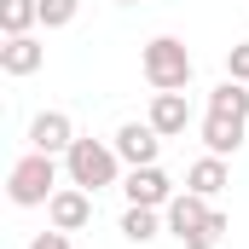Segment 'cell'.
<instances>
[{"label":"cell","mask_w":249,"mask_h":249,"mask_svg":"<svg viewBox=\"0 0 249 249\" xmlns=\"http://www.w3.org/2000/svg\"><path fill=\"white\" fill-rule=\"evenodd\" d=\"M249 133V87L244 81H220L214 93H209V116H203V145L214 151V157H232L238 145H244Z\"/></svg>","instance_id":"cell-1"},{"label":"cell","mask_w":249,"mask_h":249,"mask_svg":"<svg viewBox=\"0 0 249 249\" xmlns=\"http://www.w3.org/2000/svg\"><path fill=\"white\" fill-rule=\"evenodd\" d=\"M162 220H168V232L186 249H214L226 238V214L214 209V197H197V191H174V203L162 209Z\"/></svg>","instance_id":"cell-2"},{"label":"cell","mask_w":249,"mask_h":249,"mask_svg":"<svg viewBox=\"0 0 249 249\" xmlns=\"http://www.w3.org/2000/svg\"><path fill=\"white\" fill-rule=\"evenodd\" d=\"M64 174H70V186L81 191H99L116 186L122 180V157H116V145H105V139H75L70 151H64Z\"/></svg>","instance_id":"cell-3"},{"label":"cell","mask_w":249,"mask_h":249,"mask_svg":"<svg viewBox=\"0 0 249 249\" xmlns=\"http://www.w3.org/2000/svg\"><path fill=\"white\" fill-rule=\"evenodd\" d=\"M139 70H145V81L157 87V93H186L191 87V53L180 35H157V41H145V53H139Z\"/></svg>","instance_id":"cell-4"},{"label":"cell","mask_w":249,"mask_h":249,"mask_svg":"<svg viewBox=\"0 0 249 249\" xmlns=\"http://www.w3.org/2000/svg\"><path fill=\"white\" fill-rule=\"evenodd\" d=\"M53 191H58V157L29 151V157L12 162V174H6V197H12L18 209H47Z\"/></svg>","instance_id":"cell-5"},{"label":"cell","mask_w":249,"mask_h":249,"mask_svg":"<svg viewBox=\"0 0 249 249\" xmlns=\"http://www.w3.org/2000/svg\"><path fill=\"white\" fill-rule=\"evenodd\" d=\"M122 197L133 203V209H168L174 203V180L151 162V168H127L122 174Z\"/></svg>","instance_id":"cell-6"},{"label":"cell","mask_w":249,"mask_h":249,"mask_svg":"<svg viewBox=\"0 0 249 249\" xmlns=\"http://www.w3.org/2000/svg\"><path fill=\"white\" fill-rule=\"evenodd\" d=\"M110 145H116V157H122L127 168H151V162H157V151H162V133H157L151 122H122Z\"/></svg>","instance_id":"cell-7"},{"label":"cell","mask_w":249,"mask_h":249,"mask_svg":"<svg viewBox=\"0 0 249 249\" xmlns=\"http://www.w3.org/2000/svg\"><path fill=\"white\" fill-rule=\"evenodd\" d=\"M47 220H53L58 232H81V226L93 220V191L58 186V191H53V203H47Z\"/></svg>","instance_id":"cell-8"},{"label":"cell","mask_w":249,"mask_h":249,"mask_svg":"<svg viewBox=\"0 0 249 249\" xmlns=\"http://www.w3.org/2000/svg\"><path fill=\"white\" fill-rule=\"evenodd\" d=\"M75 145V122L64 116V110H41L35 122H29V151H47V157H64Z\"/></svg>","instance_id":"cell-9"},{"label":"cell","mask_w":249,"mask_h":249,"mask_svg":"<svg viewBox=\"0 0 249 249\" xmlns=\"http://www.w3.org/2000/svg\"><path fill=\"white\" fill-rule=\"evenodd\" d=\"M41 64H47V47L35 35H6V47H0V70L6 75H35Z\"/></svg>","instance_id":"cell-10"},{"label":"cell","mask_w":249,"mask_h":249,"mask_svg":"<svg viewBox=\"0 0 249 249\" xmlns=\"http://www.w3.org/2000/svg\"><path fill=\"white\" fill-rule=\"evenodd\" d=\"M145 122L157 127L162 139L186 133V122H191V105H186V93H151V116H145Z\"/></svg>","instance_id":"cell-11"},{"label":"cell","mask_w":249,"mask_h":249,"mask_svg":"<svg viewBox=\"0 0 249 249\" xmlns=\"http://www.w3.org/2000/svg\"><path fill=\"white\" fill-rule=\"evenodd\" d=\"M186 191H197V197H220V191H226V157H214V151L197 157V162L186 168Z\"/></svg>","instance_id":"cell-12"},{"label":"cell","mask_w":249,"mask_h":249,"mask_svg":"<svg viewBox=\"0 0 249 249\" xmlns=\"http://www.w3.org/2000/svg\"><path fill=\"white\" fill-rule=\"evenodd\" d=\"M41 23V0H0V29L6 35H29Z\"/></svg>","instance_id":"cell-13"},{"label":"cell","mask_w":249,"mask_h":249,"mask_svg":"<svg viewBox=\"0 0 249 249\" xmlns=\"http://www.w3.org/2000/svg\"><path fill=\"white\" fill-rule=\"evenodd\" d=\"M157 232H162V214H157V209H133V203H127V214H122V238H127V244H151Z\"/></svg>","instance_id":"cell-14"},{"label":"cell","mask_w":249,"mask_h":249,"mask_svg":"<svg viewBox=\"0 0 249 249\" xmlns=\"http://www.w3.org/2000/svg\"><path fill=\"white\" fill-rule=\"evenodd\" d=\"M75 12H81V0H41V23L47 29H64Z\"/></svg>","instance_id":"cell-15"},{"label":"cell","mask_w":249,"mask_h":249,"mask_svg":"<svg viewBox=\"0 0 249 249\" xmlns=\"http://www.w3.org/2000/svg\"><path fill=\"white\" fill-rule=\"evenodd\" d=\"M226 75L249 87V41H238V47H226Z\"/></svg>","instance_id":"cell-16"},{"label":"cell","mask_w":249,"mask_h":249,"mask_svg":"<svg viewBox=\"0 0 249 249\" xmlns=\"http://www.w3.org/2000/svg\"><path fill=\"white\" fill-rule=\"evenodd\" d=\"M29 249H75V244H70V232H58V226H53V232L29 238Z\"/></svg>","instance_id":"cell-17"},{"label":"cell","mask_w":249,"mask_h":249,"mask_svg":"<svg viewBox=\"0 0 249 249\" xmlns=\"http://www.w3.org/2000/svg\"><path fill=\"white\" fill-rule=\"evenodd\" d=\"M116 6H139V0H116Z\"/></svg>","instance_id":"cell-18"}]
</instances>
